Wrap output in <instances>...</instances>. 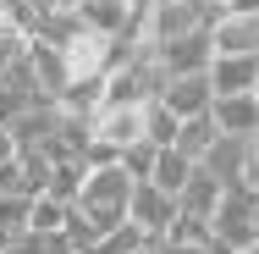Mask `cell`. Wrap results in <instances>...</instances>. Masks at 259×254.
Instances as JSON below:
<instances>
[{
  "label": "cell",
  "instance_id": "cell-7",
  "mask_svg": "<svg viewBox=\"0 0 259 254\" xmlns=\"http://www.w3.org/2000/svg\"><path fill=\"white\" fill-rule=\"evenodd\" d=\"M160 100L171 105V111H177L182 122H188V116H204L209 105H215V89H209V72H182V78H165Z\"/></svg>",
  "mask_w": 259,
  "mask_h": 254
},
{
  "label": "cell",
  "instance_id": "cell-11",
  "mask_svg": "<svg viewBox=\"0 0 259 254\" xmlns=\"http://www.w3.org/2000/svg\"><path fill=\"white\" fill-rule=\"evenodd\" d=\"M28 55H33V78H39V89H45L50 100H61V94H66V83H72L66 50H61V45H50V39H33V45H28Z\"/></svg>",
  "mask_w": 259,
  "mask_h": 254
},
{
  "label": "cell",
  "instance_id": "cell-5",
  "mask_svg": "<svg viewBox=\"0 0 259 254\" xmlns=\"http://www.w3.org/2000/svg\"><path fill=\"white\" fill-rule=\"evenodd\" d=\"M209 39H215V55H259V11H232L226 6L215 17Z\"/></svg>",
  "mask_w": 259,
  "mask_h": 254
},
{
  "label": "cell",
  "instance_id": "cell-13",
  "mask_svg": "<svg viewBox=\"0 0 259 254\" xmlns=\"http://www.w3.org/2000/svg\"><path fill=\"white\" fill-rule=\"evenodd\" d=\"M55 127H61V100H39V105H28V111L11 122V138H17V144H50Z\"/></svg>",
  "mask_w": 259,
  "mask_h": 254
},
{
  "label": "cell",
  "instance_id": "cell-8",
  "mask_svg": "<svg viewBox=\"0 0 259 254\" xmlns=\"http://www.w3.org/2000/svg\"><path fill=\"white\" fill-rule=\"evenodd\" d=\"M254 78H259V55H215V61H209V89H215V100H226V94H254Z\"/></svg>",
  "mask_w": 259,
  "mask_h": 254
},
{
  "label": "cell",
  "instance_id": "cell-27",
  "mask_svg": "<svg viewBox=\"0 0 259 254\" xmlns=\"http://www.w3.org/2000/svg\"><path fill=\"white\" fill-rule=\"evenodd\" d=\"M226 254H259V243H248V249H226Z\"/></svg>",
  "mask_w": 259,
  "mask_h": 254
},
{
  "label": "cell",
  "instance_id": "cell-9",
  "mask_svg": "<svg viewBox=\"0 0 259 254\" xmlns=\"http://www.w3.org/2000/svg\"><path fill=\"white\" fill-rule=\"evenodd\" d=\"M209 116L226 138H259V94H226L209 105Z\"/></svg>",
  "mask_w": 259,
  "mask_h": 254
},
{
  "label": "cell",
  "instance_id": "cell-28",
  "mask_svg": "<svg viewBox=\"0 0 259 254\" xmlns=\"http://www.w3.org/2000/svg\"><path fill=\"white\" fill-rule=\"evenodd\" d=\"M254 243H259V210H254Z\"/></svg>",
  "mask_w": 259,
  "mask_h": 254
},
{
  "label": "cell",
  "instance_id": "cell-25",
  "mask_svg": "<svg viewBox=\"0 0 259 254\" xmlns=\"http://www.w3.org/2000/svg\"><path fill=\"white\" fill-rule=\"evenodd\" d=\"M17 150H22V144H17V138H11V127L0 122V166H6V160H17Z\"/></svg>",
  "mask_w": 259,
  "mask_h": 254
},
{
  "label": "cell",
  "instance_id": "cell-16",
  "mask_svg": "<svg viewBox=\"0 0 259 254\" xmlns=\"http://www.w3.org/2000/svg\"><path fill=\"white\" fill-rule=\"evenodd\" d=\"M193 166H199V160H188V155L171 144V150H160V155H155V171H149V183H155V188H165V194H182V183L193 177Z\"/></svg>",
  "mask_w": 259,
  "mask_h": 254
},
{
  "label": "cell",
  "instance_id": "cell-23",
  "mask_svg": "<svg viewBox=\"0 0 259 254\" xmlns=\"http://www.w3.org/2000/svg\"><path fill=\"white\" fill-rule=\"evenodd\" d=\"M155 144H133V150L121 155V166H127V177H133V183H149V171H155Z\"/></svg>",
  "mask_w": 259,
  "mask_h": 254
},
{
  "label": "cell",
  "instance_id": "cell-14",
  "mask_svg": "<svg viewBox=\"0 0 259 254\" xmlns=\"http://www.w3.org/2000/svg\"><path fill=\"white\" fill-rule=\"evenodd\" d=\"M61 111H66L72 122H89V127H94V116L105 111V78H77V83H66Z\"/></svg>",
  "mask_w": 259,
  "mask_h": 254
},
{
  "label": "cell",
  "instance_id": "cell-1",
  "mask_svg": "<svg viewBox=\"0 0 259 254\" xmlns=\"http://www.w3.org/2000/svg\"><path fill=\"white\" fill-rule=\"evenodd\" d=\"M127 204H133V177H127V166H121V160H116V166H89L83 194H77V210H83L100 232H116V227L127 221Z\"/></svg>",
  "mask_w": 259,
  "mask_h": 254
},
{
  "label": "cell",
  "instance_id": "cell-20",
  "mask_svg": "<svg viewBox=\"0 0 259 254\" xmlns=\"http://www.w3.org/2000/svg\"><path fill=\"white\" fill-rule=\"evenodd\" d=\"M66 215H72V204L66 199H55V194H33V232H61L66 227Z\"/></svg>",
  "mask_w": 259,
  "mask_h": 254
},
{
  "label": "cell",
  "instance_id": "cell-19",
  "mask_svg": "<svg viewBox=\"0 0 259 254\" xmlns=\"http://www.w3.org/2000/svg\"><path fill=\"white\" fill-rule=\"evenodd\" d=\"M0 254H72V243H66V232H33V227H28V232H17Z\"/></svg>",
  "mask_w": 259,
  "mask_h": 254
},
{
  "label": "cell",
  "instance_id": "cell-4",
  "mask_svg": "<svg viewBox=\"0 0 259 254\" xmlns=\"http://www.w3.org/2000/svg\"><path fill=\"white\" fill-rule=\"evenodd\" d=\"M89 133H94V144H110L116 155H127L133 144H144V105H105Z\"/></svg>",
  "mask_w": 259,
  "mask_h": 254
},
{
  "label": "cell",
  "instance_id": "cell-18",
  "mask_svg": "<svg viewBox=\"0 0 259 254\" xmlns=\"http://www.w3.org/2000/svg\"><path fill=\"white\" fill-rule=\"evenodd\" d=\"M28 221H33V194H0V249L17 232H28Z\"/></svg>",
  "mask_w": 259,
  "mask_h": 254
},
{
  "label": "cell",
  "instance_id": "cell-24",
  "mask_svg": "<svg viewBox=\"0 0 259 254\" xmlns=\"http://www.w3.org/2000/svg\"><path fill=\"white\" fill-rule=\"evenodd\" d=\"M0 194H28V177H22V160H6V166H0Z\"/></svg>",
  "mask_w": 259,
  "mask_h": 254
},
{
  "label": "cell",
  "instance_id": "cell-29",
  "mask_svg": "<svg viewBox=\"0 0 259 254\" xmlns=\"http://www.w3.org/2000/svg\"><path fill=\"white\" fill-rule=\"evenodd\" d=\"M55 6H72V11H77V0H55Z\"/></svg>",
  "mask_w": 259,
  "mask_h": 254
},
{
  "label": "cell",
  "instance_id": "cell-32",
  "mask_svg": "<svg viewBox=\"0 0 259 254\" xmlns=\"http://www.w3.org/2000/svg\"><path fill=\"white\" fill-rule=\"evenodd\" d=\"M0 22H6V11H0Z\"/></svg>",
  "mask_w": 259,
  "mask_h": 254
},
{
  "label": "cell",
  "instance_id": "cell-2",
  "mask_svg": "<svg viewBox=\"0 0 259 254\" xmlns=\"http://www.w3.org/2000/svg\"><path fill=\"white\" fill-rule=\"evenodd\" d=\"M221 11H226V0H160V6H149V33H155V45L209 33Z\"/></svg>",
  "mask_w": 259,
  "mask_h": 254
},
{
  "label": "cell",
  "instance_id": "cell-10",
  "mask_svg": "<svg viewBox=\"0 0 259 254\" xmlns=\"http://www.w3.org/2000/svg\"><path fill=\"white\" fill-rule=\"evenodd\" d=\"M221 194H226V183H221L204 160H199V166H193V177H188V183H182V194H177V210H182V215H204V221H209V215H215V204H221Z\"/></svg>",
  "mask_w": 259,
  "mask_h": 254
},
{
  "label": "cell",
  "instance_id": "cell-6",
  "mask_svg": "<svg viewBox=\"0 0 259 254\" xmlns=\"http://www.w3.org/2000/svg\"><path fill=\"white\" fill-rule=\"evenodd\" d=\"M155 50H160L165 78H182V72H209L215 39H209V33H188V39H165V45H155Z\"/></svg>",
  "mask_w": 259,
  "mask_h": 254
},
{
  "label": "cell",
  "instance_id": "cell-26",
  "mask_svg": "<svg viewBox=\"0 0 259 254\" xmlns=\"http://www.w3.org/2000/svg\"><path fill=\"white\" fill-rule=\"evenodd\" d=\"M160 249H165V254H215V249H209V243H171V238H165Z\"/></svg>",
  "mask_w": 259,
  "mask_h": 254
},
{
  "label": "cell",
  "instance_id": "cell-31",
  "mask_svg": "<svg viewBox=\"0 0 259 254\" xmlns=\"http://www.w3.org/2000/svg\"><path fill=\"white\" fill-rule=\"evenodd\" d=\"M254 94H259V78H254Z\"/></svg>",
  "mask_w": 259,
  "mask_h": 254
},
{
  "label": "cell",
  "instance_id": "cell-12",
  "mask_svg": "<svg viewBox=\"0 0 259 254\" xmlns=\"http://www.w3.org/2000/svg\"><path fill=\"white\" fill-rule=\"evenodd\" d=\"M138 6H144V0H77V17H83V28L116 39V33L138 17Z\"/></svg>",
  "mask_w": 259,
  "mask_h": 254
},
{
  "label": "cell",
  "instance_id": "cell-3",
  "mask_svg": "<svg viewBox=\"0 0 259 254\" xmlns=\"http://www.w3.org/2000/svg\"><path fill=\"white\" fill-rule=\"evenodd\" d=\"M127 221H138L155 243H165V232H171V221H177V194H165V188H155V183H133Z\"/></svg>",
  "mask_w": 259,
  "mask_h": 254
},
{
  "label": "cell",
  "instance_id": "cell-17",
  "mask_svg": "<svg viewBox=\"0 0 259 254\" xmlns=\"http://www.w3.org/2000/svg\"><path fill=\"white\" fill-rule=\"evenodd\" d=\"M177 127H182V116H177L165 100H149V105H144V144L171 150V144H177Z\"/></svg>",
  "mask_w": 259,
  "mask_h": 254
},
{
  "label": "cell",
  "instance_id": "cell-21",
  "mask_svg": "<svg viewBox=\"0 0 259 254\" xmlns=\"http://www.w3.org/2000/svg\"><path fill=\"white\" fill-rule=\"evenodd\" d=\"M0 11H6V22H17V28L39 33V22L55 11V0H0Z\"/></svg>",
  "mask_w": 259,
  "mask_h": 254
},
{
  "label": "cell",
  "instance_id": "cell-22",
  "mask_svg": "<svg viewBox=\"0 0 259 254\" xmlns=\"http://www.w3.org/2000/svg\"><path fill=\"white\" fill-rule=\"evenodd\" d=\"M28 45H33V33H28V28H17V22H0V72H11V66L28 55Z\"/></svg>",
  "mask_w": 259,
  "mask_h": 254
},
{
  "label": "cell",
  "instance_id": "cell-15",
  "mask_svg": "<svg viewBox=\"0 0 259 254\" xmlns=\"http://www.w3.org/2000/svg\"><path fill=\"white\" fill-rule=\"evenodd\" d=\"M215 138H221V127H215V116H188L182 127H177V150L188 155V160H204L209 150H215Z\"/></svg>",
  "mask_w": 259,
  "mask_h": 254
},
{
  "label": "cell",
  "instance_id": "cell-30",
  "mask_svg": "<svg viewBox=\"0 0 259 254\" xmlns=\"http://www.w3.org/2000/svg\"><path fill=\"white\" fill-rule=\"evenodd\" d=\"M144 6H160V0H144Z\"/></svg>",
  "mask_w": 259,
  "mask_h": 254
}]
</instances>
